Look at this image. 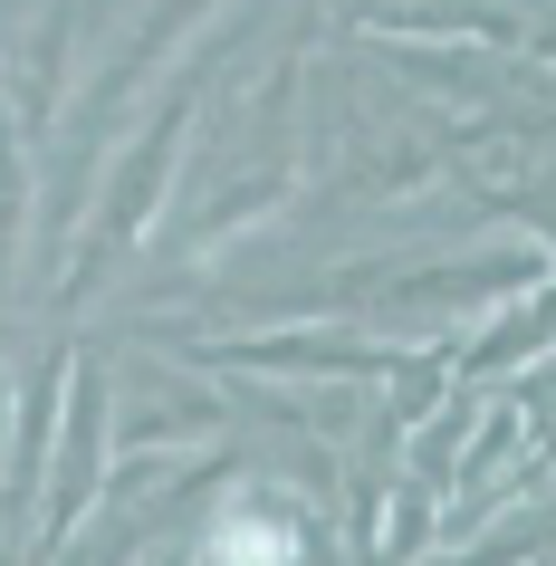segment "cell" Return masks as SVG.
<instances>
[{"label": "cell", "mask_w": 556, "mask_h": 566, "mask_svg": "<svg viewBox=\"0 0 556 566\" xmlns=\"http://www.w3.org/2000/svg\"><path fill=\"white\" fill-rule=\"evenodd\" d=\"M307 547H317V528H307V509H297V500H279V490H240V500L211 509V528H202L192 557H202V566H297Z\"/></svg>", "instance_id": "2"}, {"label": "cell", "mask_w": 556, "mask_h": 566, "mask_svg": "<svg viewBox=\"0 0 556 566\" xmlns=\"http://www.w3.org/2000/svg\"><path fill=\"white\" fill-rule=\"evenodd\" d=\"M537 356H547V298L527 289L508 317H490V327L451 356V375H461V385H490V375H518V365H537Z\"/></svg>", "instance_id": "6"}, {"label": "cell", "mask_w": 556, "mask_h": 566, "mask_svg": "<svg viewBox=\"0 0 556 566\" xmlns=\"http://www.w3.org/2000/svg\"><path fill=\"white\" fill-rule=\"evenodd\" d=\"M59 385L67 394H59V432H49V480H39V509H30V557L77 547L96 490H106V365L67 356Z\"/></svg>", "instance_id": "1"}, {"label": "cell", "mask_w": 556, "mask_h": 566, "mask_svg": "<svg viewBox=\"0 0 556 566\" xmlns=\"http://www.w3.org/2000/svg\"><path fill=\"white\" fill-rule=\"evenodd\" d=\"M221 365H250V375H384V346H355V336H240L221 346Z\"/></svg>", "instance_id": "4"}, {"label": "cell", "mask_w": 556, "mask_h": 566, "mask_svg": "<svg viewBox=\"0 0 556 566\" xmlns=\"http://www.w3.org/2000/svg\"><path fill=\"white\" fill-rule=\"evenodd\" d=\"M182 116H192V96H164V106H154V125H145V145L116 164L106 202H96V231H87L96 260H106V250H125V240H145L154 192H164V174H174V145H182Z\"/></svg>", "instance_id": "3"}, {"label": "cell", "mask_w": 556, "mask_h": 566, "mask_svg": "<svg viewBox=\"0 0 556 566\" xmlns=\"http://www.w3.org/2000/svg\"><path fill=\"white\" fill-rule=\"evenodd\" d=\"M432 490H422V480H394V490H375V500H365V566H412V557H432L441 547V528H432Z\"/></svg>", "instance_id": "5"}]
</instances>
